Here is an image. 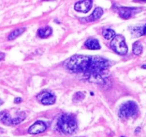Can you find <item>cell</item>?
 Wrapping results in <instances>:
<instances>
[{
  "label": "cell",
  "mask_w": 146,
  "mask_h": 137,
  "mask_svg": "<svg viewBox=\"0 0 146 137\" xmlns=\"http://www.w3.org/2000/svg\"><path fill=\"white\" fill-rule=\"evenodd\" d=\"M64 67L76 73H83L90 82L103 84L105 72L110 67V62L99 57L75 55L64 62Z\"/></svg>",
  "instance_id": "6da1fadb"
},
{
  "label": "cell",
  "mask_w": 146,
  "mask_h": 137,
  "mask_svg": "<svg viewBox=\"0 0 146 137\" xmlns=\"http://www.w3.org/2000/svg\"><path fill=\"white\" fill-rule=\"evenodd\" d=\"M57 125L60 129L65 134H72L77 129L76 119L71 114H62L59 119Z\"/></svg>",
  "instance_id": "7a4b0ae2"
},
{
  "label": "cell",
  "mask_w": 146,
  "mask_h": 137,
  "mask_svg": "<svg viewBox=\"0 0 146 137\" xmlns=\"http://www.w3.org/2000/svg\"><path fill=\"white\" fill-rule=\"evenodd\" d=\"M138 107L135 102L130 101L125 102L120 107L119 111V117L123 119H128L133 117L137 114Z\"/></svg>",
  "instance_id": "3957f363"
},
{
  "label": "cell",
  "mask_w": 146,
  "mask_h": 137,
  "mask_svg": "<svg viewBox=\"0 0 146 137\" xmlns=\"http://www.w3.org/2000/svg\"><path fill=\"white\" fill-rule=\"evenodd\" d=\"M110 47L113 51L120 55L126 54L128 50L127 46L125 43V39L121 34L115 35L113 37V40L110 42Z\"/></svg>",
  "instance_id": "277c9868"
},
{
  "label": "cell",
  "mask_w": 146,
  "mask_h": 137,
  "mask_svg": "<svg viewBox=\"0 0 146 137\" xmlns=\"http://www.w3.org/2000/svg\"><path fill=\"white\" fill-rule=\"evenodd\" d=\"M37 99L44 105H52L54 104L56 97L54 94L49 92H42L37 96Z\"/></svg>",
  "instance_id": "5b68a950"
},
{
  "label": "cell",
  "mask_w": 146,
  "mask_h": 137,
  "mask_svg": "<svg viewBox=\"0 0 146 137\" xmlns=\"http://www.w3.org/2000/svg\"><path fill=\"white\" fill-rule=\"evenodd\" d=\"M92 0H82L75 4V9L78 12L87 13L92 8Z\"/></svg>",
  "instance_id": "8992f818"
},
{
  "label": "cell",
  "mask_w": 146,
  "mask_h": 137,
  "mask_svg": "<svg viewBox=\"0 0 146 137\" xmlns=\"http://www.w3.org/2000/svg\"><path fill=\"white\" fill-rule=\"evenodd\" d=\"M140 9L133 7H120L118 8L119 15L123 19H129L132 15L135 13L140 11Z\"/></svg>",
  "instance_id": "52a82bcc"
},
{
  "label": "cell",
  "mask_w": 146,
  "mask_h": 137,
  "mask_svg": "<svg viewBox=\"0 0 146 137\" xmlns=\"http://www.w3.org/2000/svg\"><path fill=\"white\" fill-rule=\"evenodd\" d=\"M47 128L45 123L42 121H37L29 128V133L31 134H38L44 132Z\"/></svg>",
  "instance_id": "ba28073f"
},
{
  "label": "cell",
  "mask_w": 146,
  "mask_h": 137,
  "mask_svg": "<svg viewBox=\"0 0 146 137\" xmlns=\"http://www.w3.org/2000/svg\"><path fill=\"white\" fill-rule=\"evenodd\" d=\"M0 122L7 126L12 125V118L9 111L5 110L0 112Z\"/></svg>",
  "instance_id": "9c48e42d"
},
{
  "label": "cell",
  "mask_w": 146,
  "mask_h": 137,
  "mask_svg": "<svg viewBox=\"0 0 146 137\" xmlns=\"http://www.w3.org/2000/svg\"><path fill=\"white\" fill-rule=\"evenodd\" d=\"M85 46L91 50H98L100 49L99 41L96 39H89L85 43Z\"/></svg>",
  "instance_id": "30bf717a"
},
{
  "label": "cell",
  "mask_w": 146,
  "mask_h": 137,
  "mask_svg": "<svg viewBox=\"0 0 146 137\" xmlns=\"http://www.w3.org/2000/svg\"><path fill=\"white\" fill-rule=\"evenodd\" d=\"M52 33V29L50 26H45V27L41 28L38 31L39 37L42 39L47 38L50 37Z\"/></svg>",
  "instance_id": "8fae6325"
},
{
  "label": "cell",
  "mask_w": 146,
  "mask_h": 137,
  "mask_svg": "<svg viewBox=\"0 0 146 137\" xmlns=\"http://www.w3.org/2000/svg\"><path fill=\"white\" fill-rule=\"evenodd\" d=\"M102 14H103V10H102V8L97 7L96 9L94 10L93 13L92 14V15L89 16L90 17L89 21H94V20H97V19H99L102 16Z\"/></svg>",
  "instance_id": "7c38bea8"
},
{
  "label": "cell",
  "mask_w": 146,
  "mask_h": 137,
  "mask_svg": "<svg viewBox=\"0 0 146 137\" xmlns=\"http://www.w3.org/2000/svg\"><path fill=\"white\" fill-rule=\"evenodd\" d=\"M26 29L25 28H19V29H15V31L12 32L8 37V40H14L16 38H17L19 36H20L21 34L24 33L25 32Z\"/></svg>",
  "instance_id": "4fadbf2b"
},
{
  "label": "cell",
  "mask_w": 146,
  "mask_h": 137,
  "mask_svg": "<svg viewBox=\"0 0 146 137\" xmlns=\"http://www.w3.org/2000/svg\"><path fill=\"white\" fill-rule=\"evenodd\" d=\"M26 116V114H25V112H24V111H21V112L18 113L16 117L12 118V125L19 124V123H21L23 120L25 119Z\"/></svg>",
  "instance_id": "5bb4252c"
},
{
  "label": "cell",
  "mask_w": 146,
  "mask_h": 137,
  "mask_svg": "<svg viewBox=\"0 0 146 137\" xmlns=\"http://www.w3.org/2000/svg\"><path fill=\"white\" fill-rule=\"evenodd\" d=\"M133 51L134 54L139 56L143 52V45L140 41H137L133 44Z\"/></svg>",
  "instance_id": "9a60e30c"
},
{
  "label": "cell",
  "mask_w": 146,
  "mask_h": 137,
  "mask_svg": "<svg viewBox=\"0 0 146 137\" xmlns=\"http://www.w3.org/2000/svg\"><path fill=\"white\" fill-rule=\"evenodd\" d=\"M102 35L106 40H111L115 36V32L111 29H105L102 30Z\"/></svg>",
  "instance_id": "2e32d148"
},
{
  "label": "cell",
  "mask_w": 146,
  "mask_h": 137,
  "mask_svg": "<svg viewBox=\"0 0 146 137\" xmlns=\"http://www.w3.org/2000/svg\"><path fill=\"white\" fill-rule=\"evenodd\" d=\"M84 97H85V96H84L83 94L81 93V92H77L74 96V100L78 101L82 100Z\"/></svg>",
  "instance_id": "e0dca14e"
},
{
  "label": "cell",
  "mask_w": 146,
  "mask_h": 137,
  "mask_svg": "<svg viewBox=\"0 0 146 137\" xmlns=\"http://www.w3.org/2000/svg\"><path fill=\"white\" fill-rule=\"evenodd\" d=\"M22 101V99L20 97H17L15 99V102L16 104H19Z\"/></svg>",
  "instance_id": "ac0fdd59"
},
{
  "label": "cell",
  "mask_w": 146,
  "mask_h": 137,
  "mask_svg": "<svg viewBox=\"0 0 146 137\" xmlns=\"http://www.w3.org/2000/svg\"><path fill=\"white\" fill-rule=\"evenodd\" d=\"M142 33L143 34H146V24L142 27Z\"/></svg>",
  "instance_id": "d6986e66"
},
{
  "label": "cell",
  "mask_w": 146,
  "mask_h": 137,
  "mask_svg": "<svg viewBox=\"0 0 146 137\" xmlns=\"http://www.w3.org/2000/svg\"><path fill=\"white\" fill-rule=\"evenodd\" d=\"M2 104H3V101H2V99H0V106L2 105Z\"/></svg>",
  "instance_id": "ffe728a7"
},
{
  "label": "cell",
  "mask_w": 146,
  "mask_h": 137,
  "mask_svg": "<svg viewBox=\"0 0 146 137\" xmlns=\"http://www.w3.org/2000/svg\"><path fill=\"white\" fill-rule=\"evenodd\" d=\"M138 1L140 2H146V0H138Z\"/></svg>",
  "instance_id": "44dd1931"
},
{
  "label": "cell",
  "mask_w": 146,
  "mask_h": 137,
  "mask_svg": "<svg viewBox=\"0 0 146 137\" xmlns=\"http://www.w3.org/2000/svg\"><path fill=\"white\" fill-rule=\"evenodd\" d=\"M142 68H145V69H146V64H145V65L142 66Z\"/></svg>",
  "instance_id": "7402d4cb"
},
{
  "label": "cell",
  "mask_w": 146,
  "mask_h": 137,
  "mask_svg": "<svg viewBox=\"0 0 146 137\" xmlns=\"http://www.w3.org/2000/svg\"><path fill=\"white\" fill-rule=\"evenodd\" d=\"M1 59H2V57H0V60H1Z\"/></svg>",
  "instance_id": "603a6c76"
}]
</instances>
